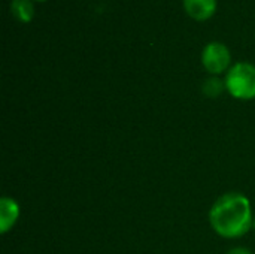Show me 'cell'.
<instances>
[{
  "label": "cell",
  "mask_w": 255,
  "mask_h": 254,
  "mask_svg": "<svg viewBox=\"0 0 255 254\" xmlns=\"http://www.w3.org/2000/svg\"><path fill=\"white\" fill-rule=\"evenodd\" d=\"M209 220L218 235L224 238H239L245 235L253 225L250 201L241 193H227L214 204Z\"/></svg>",
  "instance_id": "6da1fadb"
},
{
  "label": "cell",
  "mask_w": 255,
  "mask_h": 254,
  "mask_svg": "<svg viewBox=\"0 0 255 254\" xmlns=\"http://www.w3.org/2000/svg\"><path fill=\"white\" fill-rule=\"evenodd\" d=\"M226 88L236 99H254L255 97V66L247 61L236 63L227 72Z\"/></svg>",
  "instance_id": "7a4b0ae2"
},
{
  "label": "cell",
  "mask_w": 255,
  "mask_h": 254,
  "mask_svg": "<svg viewBox=\"0 0 255 254\" xmlns=\"http://www.w3.org/2000/svg\"><path fill=\"white\" fill-rule=\"evenodd\" d=\"M230 51L221 42H209L202 52V63L211 73H221L230 66Z\"/></svg>",
  "instance_id": "3957f363"
},
{
  "label": "cell",
  "mask_w": 255,
  "mask_h": 254,
  "mask_svg": "<svg viewBox=\"0 0 255 254\" xmlns=\"http://www.w3.org/2000/svg\"><path fill=\"white\" fill-rule=\"evenodd\" d=\"M187 13L199 21L208 19L217 9V0H184Z\"/></svg>",
  "instance_id": "277c9868"
},
{
  "label": "cell",
  "mask_w": 255,
  "mask_h": 254,
  "mask_svg": "<svg viewBox=\"0 0 255 254\" xmlns=\"http://www.w3.org/2000/svg\"><path fill=\"white\" fill-rule=\"evenodd\" d=\"M18 217V205L15 201L9 198H3L0 202V223H1V232L6 234Z\"/></svg>",
  "instance_id": "5b68a950"
},
{
  "label": "cell",
  "mask_w": 255,
  "mask_h": 254,
  "mask_svg": "<svg viewBox=\"0 0 255 254\" xmlns=\"http://www.w3.org/2000/svg\"><path fill=\"white\" fill-rule=\"evenodd\" d=\"M10 12L12 15L21 21L28 22L34 16V6L31 0H12L10 3Z\"/></svg>",
  "instance_id": "8992f818"
},
{
  "label": "cell",
  "mask_w": 255,
  "mask_h": 254,
  "mask_svg": "<svg viewBox=\"0 0 255 254\" xmlns=\"http://www.w3.org/2000/svg\"><path fill=\"white\" fill-rule=\"evenodd\" d=\"M224 85H226V82L223 84L218 78H208L206 81H205V84H203V93L206 94V96H209V97H217V96H220L221 94V91H223V88H224Z\"/></svg>",
  "instance_id": "52a82bcc"
},
{
  "label": "cell",
  "mask_w": 255,
  "mask_h": 254,
  "mask_svg": "<svg viewBox=\"0 0 255 254\" xmlns=\"http://www.w3.org/2000/svg\"><path fill=\"white\" fill-rule=\"evenodd\" d=\"M227 254H251V253H250L247 249H241V247H239V249H233V250H230Z\"/></svg>",
  "instance_id": "ba28073f"
},
{
  "label": "cell",
  "mask_w": 255,
  "mask_h": 254,
  "mask_svg": "<svg viewBox=\"0 0 255 254\" xmlns=\"http://www.w3.org/2000/svg\"><path fill=\"white\" fill-rule=\"evenodd\" d=\"M254 226H255V222H254Z\"/></svg>",
  "instance_id": "9c48e42d"
}]
</instances>
